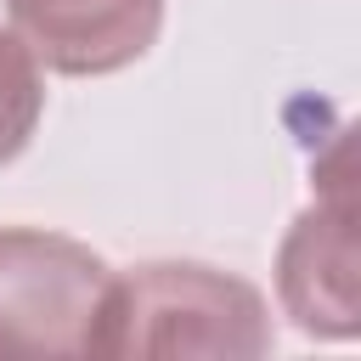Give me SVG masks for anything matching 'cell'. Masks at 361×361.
<instances>
[{"label": "cell", "instance_id": "obj_4", "mask_svg": "<svg viewBox=\"0 0 361 361\" xmlns=\"http://www.w3.org/2000/svg\"><path fill=\"white\" fill-rule=\"evenodd\" d=\"M11 34L68 79H96L141 62L164 28V0H6Z\"/></svg>", "mask_w": 361, "mask_h": 361}, {"label": "cell", "instance_id": "obj_5", "mask_svg": "<svg viewBox=\"0 0 361 361\" xmlns=\"http://www.w3.org/2000/svg\"><path fill=\"white\" fill-rule=\"evenodd\" d=\"M39 113H45L39 62L11 28H0V169L23 158V147L39 130Z\"/></svg>", "mask_w": 361, "mask_h": 361}, {"label": "cell", "instance_id": "obj_1", "mask_svg": "<svg viewBox=\"0 0 361 361\" xmlns=\"http://www.w3.org/2000/svg\"><path fill=\"white\" fill-rule=\"evenodd\" d=\"M271 350V310L254 282L197 265L152 259L107 288L102 355H226L254 361Z\"/></svg>", "mask_w": 361, "mask_h": 361}, {"label": "cell", "instance_id": "obj_3", "mask_svg": "<svg viewBox=\"0 0 361 361\" xmlns=\"http://www.w3.org/2000/svg\"><path fill=\"white\" fill-rule=\"evenodd\" d=\"M276 293L299 333L310 338H355L361 327V288H355V209L350 186L333 180L282 237L276 254Z\"/></svg>", "mask_w": 361, "mask_h": 361}, {"label": "cell", "instance_id": "obj_2", "mask_svg": "<svg viewBox=\"0 0 361 361\" xmlns=\"http://www.w3.org/2000/svg\"><path fill=\"white\" fill-rule=\"evenodd\" d=\"M113 271L96 248L0 226V361L6 355H102Z\"/></svg>", "mask_w": 361, "mask_h": 361}]
</instances>
